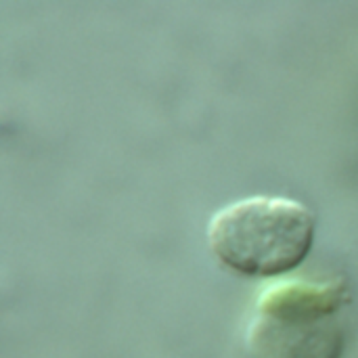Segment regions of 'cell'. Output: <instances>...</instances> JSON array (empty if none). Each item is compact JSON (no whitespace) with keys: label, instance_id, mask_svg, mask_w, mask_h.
<instances>
[{"label":"cell","instance_id":"cell-3","mask_svg":"<svg viewBox=\"0 0 358 358\" xmlns=\"http://www.w3.org/2000/svg\"><path fill=\"white\" fill-rule=\"evenodd\" d=\"M346 302L348 289L336 281H281L262 292L256 313L287 317H336Z\"/></svg>","mask_w":358,"mask_h":358},{"label":"cell","instance_id":"cell-1","mask_svg":"<svg viewBox=\"0 0 358 358\" xmlns=\"http://www.w3.org/2000/svg\"><path fill=\"white\" fill-rule=\"evenodd\" d=\"M315 212L292 197L254 195L218 210L208 224L212 254L231 271L273 279L298 268L313 250Z\"/></svg>","mask_w":358,"mask_h":358},{"label":"cell","instance_id":"cell-2","mask_svg":"<svg viewBox=\"0 0 358 358\" xmlns=\"http://www.w3.org/2000/svg\"><path fill=\"white\" fill-rule=\"evenodd\" d=\"M344 336L336 317L254 315L250 358H340Z\"/></svg>","mask_w":358,"mask_h":358}]
</instances>
